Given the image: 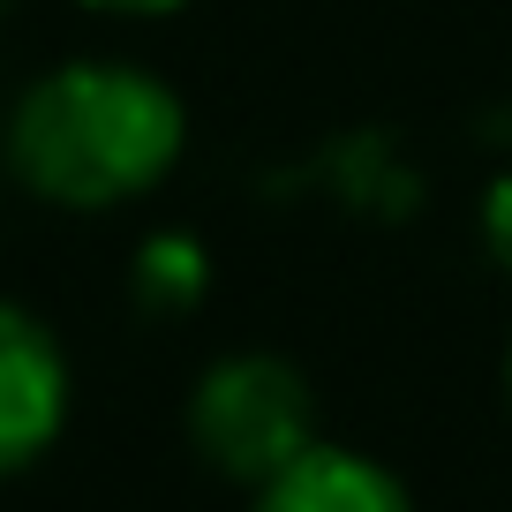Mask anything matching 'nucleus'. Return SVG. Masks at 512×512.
Here are the masks:
<instances>
[{
  "label": "nucleus",
  "mask_w": 512,
  "mask_h": 512,
  "mask_svg": "<svg viewBox=\"0 0 512 512\" xmlns=\"http://www.w3.org/2000/svg\"><path fill=\"white\" fill-rule=\"evenodd\" d=\"M241 512H422V505L377 452L317 437V445L294 452L279 475L256 482Z\"/></svg>",
  "instance_id": "4"
},
{
  "label": "nucleus",
  "mask_w": 512,
  "mask_h": 512,
  "mask_svg": "<svg viewBox=\"0 0 512 512\" xmlns=\"http://www.w3.org/2000/svg\"><path fill=\"white\" fill-rule=\"evenodd\" d=\"M189 151V106L144 61H83L46 68L23 83L16 113L0 128V159L38 204L53 211H121L166 189Z\"/></svg>",
  "instance_id": "1"
},
{
  "label": "nucleus",
  "mask_w": 512,
  "mask_h": 512,
  "mask_svg": "<svg viewBox=\"0 0 512 512\" xmlns=\"http://www.w3.org/2000/svg\"><path fill=\"white\" fill-rule=\"evenodd\" d=\"M189 452L204 460V475L256 490L264 475L294 460V452L317 445V384L302 362L272 347H241L204 362V377L189 384Z\"/></svg>",
  "instance_id": "2"
},
{
  "label": "nucleus",
  "mask_w": 512,
  "mask_h": 512,
  "mask_svg": "<svg viewBox=\"0 0 512 512\" xmlns=\"http://www.w3.org/2000/svg\"><path fill=\"white\" fill-rule=\"evenodd\" d=\"M76 8H91V16H121V23H159V16L196 8V0H76Z\"/></svg>",
  "instance_id": "6"
},
{
  "label": "nucleus",
  "mask_w": 512,
  "mask_h": 512,
  "mask_svg": "<svg viewBox=\"0 0 512 512\" xmlns=\"http://www.w3.org/2000/svg\"><path fill=\"white\" fill-rule=\"evenodd\" d=\"M0 8H8V0H0Z\"/></svg>",
  "instance_id": "8"
},
{
  "label": "nucleus",
  "mask_w": 512,
  "mask_h": 512,
  "mask_svg": "<svg viewBox=\"0 0 512 512\" xmlns=\"http://www.w3.org/2000/svg\"><path fill=\"white\" fill-rule=\"evenodd\" d=\"M128 279H136V302L159 309V317H181V309L204 302V249H196L189 234H151L144 249H136V264H128Z\"/></svg>",
  "instance_id": "5"
},
{
  "label": "nucleus",
  "mask_w": 512,
  "mask_h": 512,
  "mask_svg": "<svg viewBox=\"0 0 512 512\" xmlns=\"http://www.w3.org/2000/svg\"><path fill=\"white\" fill-rule=\"evenodd\" d=\"M76 407V369L68 347L38 309L0 302V482L31 475L68 430Z\"/></svg>",
  "instance_id": "3"
},
{
  "label": "nucleus",
  "mask_w": 512,
  "mask_h": 512,
  "mask_svg": "<svg viewBox=\"0 0 512 512\" xmlns=\"http://www.w3.org/2000/svg\"><path fill=\"white\" fill-rule=\"evenodd\" d=\"M505 415H512V332H505Z\"/></svg>",
  "instance_id": "7"
}]
</instances>
